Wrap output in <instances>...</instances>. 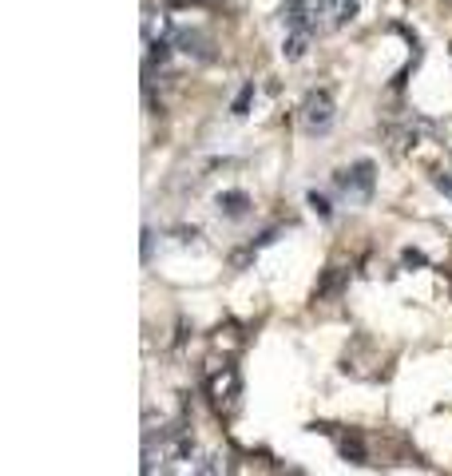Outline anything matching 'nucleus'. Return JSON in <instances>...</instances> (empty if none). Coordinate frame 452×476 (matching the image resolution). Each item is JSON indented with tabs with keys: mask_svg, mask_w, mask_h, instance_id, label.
<instances>
[{
	"mask_svg": "<svg viewBox=\"0 0 452 476\" xmlns=\"http://www.w3.org/2000/svg\"><path fill=\"white\" fill-rule=\"evenodd\" d=\"M179 4H195V0H171V8H179Z\"/></svg>",
	"mask_w": 452,
	"mask_h": 476,
	"instance_id": "16",
	"label": "nucleus"
},
{
	"mask_svg": "<svg viewBox=\"0 0 452 476\" xmlns=\"http://www.w3.org/2000/svg\"><path fill=\"white\" fill-rule=\"evenodd\" d=\"M306 44H309V28H290V36L282 44V56H286V60H302V56H306Z\"/></svg>",
	"mask_w": 452,
	"mask_h": 476,
	"instance_id": "7",
	"label": "nucleus"
},
{
	"mask_svg": "<svg viewBox=\"0 0 452 476\" xmlns=\"http://www.w3.org/2000/svg\"><path fill=\"white\" fill-rule=\"evenodd\" d=\"M353 13H357V0H345V4H342V20H353Z\"/></svg>",
	"mask_w": 452,
	"mask_h": 476,
	"instance_id": "15",
	"label": "nucleus"
},
{
	"mask_svg": "<svg viewBox=\"0 0 452 476\" xmlns=\"http://www.w3.org/2000/svg\"><path fill=\"white\" fill-rule=\"evenodd\" d=\"M163 32H167V16H155V8L147 4L143 8V40L155 44V40H163Z\"/></svg>",
	"mask_w": 452,
	"mask_h": 476,
	"instance_id": "8",
	"label": "nucleus"
},
{
	"mask_svg": "<svg viewBox=\"0 0 452 476\" xmlns=\"http://www.w3.org/2000/svg\"><path fill=\"white\" fill-rule=\"evenodd\" d=\"M437 191L452 199V175H437Z\"/></svg>",
	"mask_w": 452,
	"mask_h": 476,
	"instance_id": "14",
	"label": "nucleus"
},
{
	"mask_svg": "<svg viewBox=\"0 0 452 476\" xmlns=\"http://www.w3.org/2000/svg\"><path fill=\"white\" fill-rule=\"evenodd\" d=\"M309 207L318 210L321 219H330V199H326V195H318V191H309Z\"/></svg>",
	"mask_w": 452,
	"mask_h": 476,
	"instance_id": "12",
	"label": "nucleus"
},
{
	"mask_svg": "<svg viewBox=\"0 0 452 476\" xmlns=\"http://www.w3.org/2000/svg\"><path fill=\"white\" fill-rule=\"evenodd\" d=\"M179 44H183L187 56L195 52L198 60H210V40L207 36H198V32H179Z\"/></svg>",
	"mask_w": 452,
	"mask_h": 476,
	"instance_id": "9",
	"label": "nucleus"
},
{
	"mask_svg": "<svg viewBox=\"0 0 452 476\" xmlns=\"http://www.w3.org/2000/svg\"><path fill=\"white\" fill-rule=\"evenodd\" d=\"M302 13H306L309 32H321V28L333 24V16H342L337 13V0H302Z\"/></svg>",
	"mask_w": 452,
	"mask_h": 476,
	"instance_id": "4",
	"label": "nucleus"
},
{
	"mask_svg": "<svg viewBox=\"0 0 452 476\" xmlns=\"http://www.w3.org/2000/svg\"><path fill=\"white\" fill-rule=\"evenodd\" d=\"M333 99L330 92H309L306 99H302V127H306L309 135H326L333 127Z\"/></svg>",
	"mask_w": 452,
	"mask_h": 476,
	"instance_id": "3",
	"label": "nucleus"
},
{
	"mask_svg": "<svg viewBox=\"0 0 452 476\" xmlns=\"http://www.w3.org/2000/svg\"><path fill=\"white\" fill-rule=\"evenodd\" d=\"M401 262H404V266H425V254H421V250H404Z\"/></svg>",
	"mask_w": 452,
	"mask_h": 476,
	"instance_id": "13",
	"label": "nucleus"
},
{
	"mask_svg": "<svg viewBox=\"0 0 452 476\" xmlns=\"http://www.w3.org/2000/svg\"><path fill=\"white\" fill-rule=\"evenodd\" d=\"M342 282H345V270L342 266H330L326 274H321V282H318V290H314V294H318V298H330V294L342 290Z\"/></svg>",
	"mask_w": 452,
	"mask_h": 476,
	"instance_id": "10",
	"label": "nucleus"
},
{
	"mask_svg": "<svg viewBox=\"0 0 452 476\" xmlns=\"http://www.w3.org/2000/svg\"><path fill=\"white\" fill-rule=\"evenodd\" d=\"M214 207H219V215H226V219H242L246 210H250V195H246V191H222V195L214 199Z\"/></svg>",
	"mask_w": 452,
	"mask_h": 476,
	"instance_id": "5",
	"label": "nucleus"
},
{
	"mask_svg": "<svg viewBox=\"0 0 452 476\" xmlns=\"http://www.w3.org/2000/svg\"><path fill=\"white\" fill-rule=\"evenodd\" d=\"M337 452H342L345 461H353V464H365V461H369L361 433H342V437H337Z\"/></svg>",
	"mask_w": 452,
	"mask_h": 476,
	"instance_id": "6",
	"label": "nucleus"
},
{
	"mask_svg": "<svg viewBox=\"0 0 452 476\" xmlns=\"http://www.w3.org/2000/svg\"><path fill=\"white\" fill-rule=\"evenodd\" d=\"M250 99H254V84H246L242 92H238V99H234V115H246V108H250Z\"/></svg>",
	"mask_w": 452,
	"mask_h": 476,
	"instance_id": "11",
	"label": "nucleus"
},
{
	"mask_svg": "<svg viewBox=\"0 0 452 476\" xmlns=\"http://www.w3.org/2000/svg\"><path fill=\"white\" fill-rule=\"evenodd\" d=\"M333 183H337V191H342L349 203H369V195H373V183H377V167L369 163V159H361V163H353V167H342V171L333 175Z\"/></svg>",
	"mask_w": 452,
	"mask_h": 476,
	"instance_id": "2",
	"label": "nucleus"
},
{
	"mask_svg": "<svg viewBox=\"0 0 452 476\" xmlns=\"http://www.w3.org/2000/svg\"><path fill=\"white\" fill-rule=\"evenodd\" d=\"M207 397L214 405V413H234L238 409V397H242V377L234 366H219L207 377Z\"/></svg>",
	"mask_w": 452,
	"mask_h": 476,
	"instance_id": "1",
	"label": "nucleus"
}]
</instances>
